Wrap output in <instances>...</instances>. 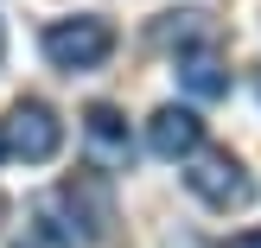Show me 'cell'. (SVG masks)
I'll return each mask as SVG.
<instances>
[{
  "label": "cell",
  "instance_id": "52a82bcc",
  "mask_svg": "<svg viewBox=\"0 0 261 248\" xmlns=\"http://www.w3.org/2000/svg\"><path fill=\"white\" fill-rule=\"evenodd\" d=\"M153 38H160L166 51H178V58H191V51H217V25L211 13H160V25H153Z\"/></svg>",
  "mask_w": 261,
  "mask_h": 248
},
{
  "label": "cell",
  "instance_id": "5b68a950",
  "mask_svg": "<svg viewBox=\"0 0 261 248\" xmlns=\"http://www.w3.org/2000/svg\"><path fill=\"white\" fill-rule=\"evenodd\" d=\"M147 147H153V159H191V153L204 147V121H198V108L166 102V108L147 121Z\"/></svg>",
  "mask_w": 261,
  "mask_h": 248
},
{
  "label": "cell",
  "instance_id": "7a4b0ae2",
  "mask_svg": "<svg viewBox=\"0 0 261 248\" xmlns=\"http://www.w3.org/2000/svg\"><path fill=\"white\" fill-rule=\"evenodd\" d=\"M51 204L76 229V242H109L115 236V185H109V172H70Z\"/></svg>",
  "mask_w": 261,
  "mask_h": 248
},
{
  "label": "cell",
  "instance_id": "8fae6325",
  "mask_svg": "<svg viewBox=\"0 0 261 248\" xmlns=\"http://www.w3.org/2000/svg\"><path fill=\"white\" fill-rule=\"evenodd\" d=\"M0 159H7V127H0Z\"/></svg>",
  "mask_w": 261,
  "mask_h": 248
},
{
  "label": "cell",
  "instance_id": "7c38bea8",
  "mask_svg": "<svg viewBox=\"0 0 261 248\" xmlns=\"http://www.w3.org/2000/svg\"><path fill=\"white\" fill-rule=\"evenodd\" d=\"M0 51H7V32H0Z\"/></svg>",
  "mask_w": 261,
  "mask_h": 248
},
{
  "label": "cell",
  "instance_id": "6da1fadb",
  "mask_svg": "<svg viewBox=\"0 0 261 248\" xmlns=\"http://www.w3.org/2000/svg\"><path fill=\"white\" fill-rule=\"evenodd\" d=\"M38 45H45V58L58 64V70H96L115 51V25L102 19V13H70V19H51L45 32H38Z\"/></svg>",
  "mask_w": 261,
  "mask_h": 248
},
{
  "label": "cell",
  "instance_id": "9c48e42d",
  "mask_svg": "<svg viewBox=\"0 0 261 248\" xmlns=\"http://www.w3.org/2000/svg\"><path fill=\"white\" fill-rule=\"evenodd\" d=\"M19 248H83V242H76V229L58 216V204L45 198V204L32 210V223H25V242H19Z\"/></svg>",
  "mask_w": 261,
  "mask_h": 248
},
{
  "label": "cell",
  "instance_id": "8992f818",
  "mask_svg": "<svg viewBox=\"0 0 261 248\" xmlns=\"http://www.w3.org/2000/svg\"><path fill=\"white\" fill-rule=\"evenodd\" d=\"M83 140L96 147L102 166H127V159H134V134H127L121 108H109V102H96V108L83 115Z\"/></svg>",
  "mask_w": 261,
  "mask_h": 248
},
{
  "label": "cell",
  "instance_id": "ba28073f",
  "mask_svg": "<svg viewBox=\"0 0 261 248\" xmlns=\"http://www.w3.org/2000/svg\"><path fill=\"white\" fill-rule=\"evenodd\" d=\"M178 83H185L198 102L229 96V70H223V58H217V51H191V58H178Z\"/></svg>",
  "mask_w": 261,
  "mask_h": 248
},
{
  "label": "cell",
  "instance_id": "277c9868",
  "mask_svg": "<svg viewBox=\"0 0 261 248\" xmlns=\"http://www.w3.org/2000/svg\"><path fill=\"white\" fill-rule=\"evenodd\" d=\"M58 147H64L58 108L38 102V96H19V102H13V115H7V153H13V159H25V166H45V159H58Z\"/></svg>",
  "mask_w": 261,
  "mask_h": 248
},
{
  "label": "cell",
  "instance_id": "30bf717a",
  "mask_svg": "<svg viewBox=\"0 0 261 248\" xmlns=\"http://www.w3.org/2000/svg\"><path fill=\"white\" fill-rule=\"evenodd\" d=\"M229 248H261V229H242V236L229 242Z\"/></svg>",
  "mask_w": 261,
  "mask_h": 248
},
{
  "label": "cell",
  "instance_id": "3957f363",
  "mask_svg": "<svg viewBox=\"0 0 261 248\" xmlns=\"http://www.w3.org/2000/svg\"><path fill=\"white\" fill-rule=\"evenodd\" d=\"M185 185H191V198L211 204V210H242V204L255 198V178L242 172L236 153H191Z\"/></svg>",
  "mask_w": 261,
  "mask_h": 248
}]
</instances>
